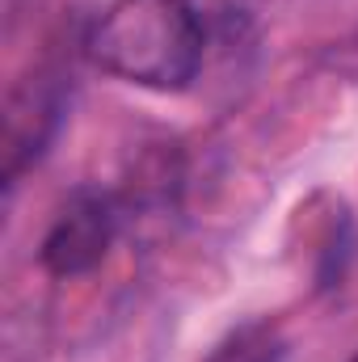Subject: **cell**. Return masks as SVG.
Wrapping results in <instances>:
<instances>
[{"mask_svg": "<svg viewBox=\"0 0 358 362\" xmlns=\"http://www.w3.org/2000/svg\"><path fill=\"white\" fill-rule=\"evenodd\" d=\"M207 25L190 0H110L89 34L93 64L127 85L185 89L202 68Z\"/></svg>", "mask_w": 358, "mask_h": 362, "instance_id": "6da1fadb", "label": "cell"}, {"mask_svg": "<svg viewBox=\"0 0 358 362\" xmlns=\"http://www.w3.org/2000/svg\"><path fill=\"white\" fill-rule=\"evenodd\" d=\"M114 228H118V215L105 194L97 189L72 194L42 236V249H38L42 270L55 278H76V274L97 270L114 245Z\"/></svg>", "mask_w": 358, "mask_h": 362, "instance_id": "7a4b0ae2", "label": "cell"}, {"mask_svg": "<svg viewBox=\"0 0 358 362\" xmlns=\"http://www.w3.org/2000/svg\"><path fill=\"white\" fill-rule=\"evenodd\" d=\"M55 114H59V101L34 76L30 85H17L8 93V110H4V173L8 177H17L21 165L42 152Z\"/></svg>", "mask_w": 358, "mask_h": 362, "instance_id": "3957f363", "label": "cell"}, {"mask_svg": "<svg viewBox=\"0 0 358 362\" xmlns=\"http://www.w3.org/2000/svg\"><path fill=\"white\" fill-rule=\"evenodd\" d=\"M211 362H287V346L270 325H245L211 354Z\"/></svg>", "mask_w": 358, "mask_h": 362, "instance_id": "277c9868", "label": "cell"}]
</instances>
